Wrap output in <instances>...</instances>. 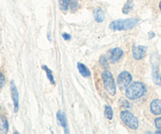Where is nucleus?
<instances>
[{
  "label": "nucleus",
  "instance_id": "nucleus-1",
  "mask_svg": "<svg viewBox=\"0 0 161 134\" xmlns=\"http://www.w3.org/2000/svg\"><path fill=\"white\" fill-rule=\"evenodd\" d=\"M146 91V86L143 83L135 82L127 88L126 90V97L130 100H136L142 97Z\"/></svg>",
  "mask_w": 161,
  "mask_h": 134
},
{
  "label": "nucleus",
  "instance_id": "nucleus-2",
  "mask_svg": "<svg viewBox=\"0 0 161 134\" xmlns=\"http://www.w3.org/2000/svg\"><path fill=\"white\" fill-rule=\"evenodd\" d=\"M139 22V20L136 18H129L126 20H113L110 24V28L113 31H125L131 29Z\"/></svg>",
  "mask_w": 161,
  "mask_h": 134
},
{
  "label": "nucleus",
  "instance_id": "nucleus-3",
  "mask_svg": "<svg viewBox=\"0 0 161 134\" xmlns=\"http://www.w3.org/2000/svg\"><path fill=\"white\" fill-rule=\"evenodd\" d=\"M102 79H103L104 86L108 94L114 96L116 94V84L113 79V75L108 71H105L102 73Z\"/></svg>",
  "mask_w": 161,
  "mask_h": 134
},
{
  "label": "nucleus",
  "instance_id": "nucleus-4",
  "mask_svg": "<svg viewBox=\"0 0 161 134\" xmlns=\"http://www.w3.org/2000/svg\"><path fill=\"white\" fill-rule=\"evenodd\" d=\"M120 118L123 122H124V123L131 130H137L138 128V119L130 111H122L120 114Z\"/></svg>",
  "mask_w": 161,
  "mask_h": 134
},
{
  "label": "nucleus",
  "instance_id": "nucleus-5",
  "mask_svg": "<svg viewBox=\"0 0 161 134\" xmlns=\"http://www.w3.org/2000/svg\"><path fill=\"white\" fill-rule=\"evenodd\" d=\"M132 77L127 72H123L119 75L117 78V84L119 89H124L131 83Z\"/></svg>",
  "mask_w": 161,
  "mask_h": 134
},
{
  "label": "nucleus",
  "instance_id": "nucleus-6",
  "mask_svg": "<svg viewBox=\"0 0 161 134\" xmlns=\"http://www.w3.org/2000/svg\"><path fill=\"white\" fill-rule=\"evenodd\" d=\"M10 90L11 96H12V99L14 105V111L17 112L19 109V95L18 91H17V89L14 81H11L10 83Z\"/></svg>",
  "mask_w": 161,
  "mask_h": 134
},
{
  "label": "nucleus",
  "instance_id": "nucleus-7",
  "mask_svg": "<svg viewBox=\"0 0 161 134\" xmlns=\"http://www.w3.org/2000/svg\"><path fill=\"white\" fill-rule=\"evenodd\" d=\"M147 50V47L143 46H133V56L135 59L141 60L145 56Z\"/></svg>",
  "mask_w": 161,
  "mask_h": 134
},
{
  "label": "nucleus",
  "instance_id": "nucleus-8",
  "mask_svg": "<svg viewBox=\"0 0 161 134\" xmlns=\"http://www.w3.org/2000/svg\"><path fill=\"white\" fill-rule=\"evenodd\" d=\"M150 110L153 114L159 115L161 114V100L155 99L150 104Z\"/></svg>",
  "mask_w": 161,
  "mask_h": 134
},
{
  "label": "nucleus",
  "instance_id": "nucleus-9",
  "mask_svg": "<svg viewBox=\"0 0 161 134\" xmlns=\"http://www.w3.org/2000/svg\"><path fill=\"white\" fill-rule=\"evenodd\" d=\"M123 50L119 48H115L112 50L110 55V61L113 63H116L123 55Z\"/></svg>",
  "mask_w": 161,
  "mask_h": 134
},
{
  "label": "nucleus",
  "instance_id": "nucleus-10",
  "mask_svg": "<svg viewBox=\"0 0 161 134\" xmlns=\"http://www.w3.org/2000/svg\"><path fill=\"white\" fill-rule=\"evenodd\" d=\"M93 14H94V17L95 20L98 22V23H102L105 20V13L100 8H96L94 10V12H93Z\"/></svg>",
  "mask_w": 161,
  "mask_h": 134
},
{
  "label": "nucleus",
  "instance_id": "nucleus-11",
  "mask_svg": "<svg viewBox=\"0 0 161 134\" xmlns=\"http://www.w3.org/2000/svg\"><path fill=\"white\" fill-rule=\"evenodd\" d=\"M57 118H58V120L59 122L60 125L64 127V130H65V133H67V119H66L65 115L63 112H61V111H59L57 113Z\"/></svg>",
  "mask_w": 161,
  "mask_h": 134
},
{
  "label": "nucleus",
  "instance_id": "nucleus-12",
  "mask_svg": "<svg viewBox=\"0 0 161 134\" xmlns=\"http://www.w3.org/2000/svg\"><path fill=\"white\" fill-rule=\"evenodd\" d=\"M9 130L7 119L4 116H0V133H6Z\"/></svg>",
  "mask_w": 161,
  "mask_h": 134
},
{
  "label": "nucleus",
  "instance_id": "nucleus-13",
  "mask_svg": "<svg viewBox=\"0 0 161 134\" xmlns=\"http://www.w3.org/2000/svg\"><path fill=\"white\" fill-rule=\"evenodd\" d=\"M153 79L155 84L161 86V74L157 67H154L153 69Z\"/></svg>",
  "mask_w": 161,
  "mask_h": 134
},
{
  "label": "nucleus",
  "instance_id": "nucleus-14",
  "mask_svg": "<svg viewBox=\"0 0 161 134\" xmlns=\"http://www.w3.org/2000/svg\"><path fill=\"white\" fill-rule=\"evenodd\" d=\"M77 67H78V70L79 72H80V73L81 74L83 77L91 76V72H90L89 69H88L83 64L78 63V64H77Z\"/></svg>",
  "mask_w": 161,
  "mask_h": 134
},
{
  "label": "nucleus",
  "instance_id": "nucleus-15",
  "mask_svg": "<svg viewBox=\"0 0 161 134\" xmlns=\"http://www.w3.org/2000/svg\"><path fill=\"white\" fill-rule=\"evenodd\" d=\"M134 6V1L133 0H127V3L124 5V8H123V13L124 14H128L130 11L133 9Z\"/></svg>",
  "mask_w": 161,
  "mask_h": 134
},
{
  "label": "nucleus",
  "instance_id": "nucleus-16",
  "mask_svg": "<svg viewBox=\"0 0 161 134\" xmlns=\"http://www.w3.org/2000/svg\"><path fill=\"white\" fill-rule=\"evenodd\" d=\"M42 70H44L46 72V73H47V78H48V79L50 80V82L51 83V84L54 85L55 84L54 78H53V73H52L51 70H50V68H48V67H47L46 65H42Z\"/></svg>",
  "mask_w": 161,
  "mask_h": 134
},
{
  "label": "nucleus",
  "instance_id": "nucleus-17",
  "mask_svg": "<svg viewBox=\"0 0 161 134\" xmlns=\"http://www.w3.org/2000/svg\"><path fill=\"white\" fill-rule=\"evenodd\" d=\"M60 8L61 10L66 11L69 9V6L70 4V0H60Z\"/></svg>",
  "mask_w": 161,
  "mask_h": 134
},
{
  "label": "nucleus",
  "instance_id": "nucleus-18",
  "mask_svg": "<svg viewBox=\"0 0 161 134\" xmlns=\"http://www.w3.org/2000/svg\"><path fill=\"white\" fill-rule=\"evenodd\" d=\"M105 116L107 118V119H109V120L113 119V109H112V108L110 106H106V107H105Z\"/></svg>",
  "mask_w": 161,
  "mask_h": 134
},
{
  "label": "nucleus",
  "instance_id": "nucleus-19",
  "mask_svg": "<svg viewBox=\"0 0 161 134\" xmlns=\"http://www.w3.org/2000/svg\"><path fill=\"white\" fill-rule=\"evenodd\" d=\"M70 5L72 11L76 10L77 7H78V0H70Z\"/></svg>",
  "mask_w": 161,
  "mask_h": 134
},
{
  "label": "nucleus",
  "instance_id": "nucleus-20",
  "mask_svg": "<svg viewBox=\"0 0 161 134\" xmlns=\"http://www.w3.org/2000/svg\"><path fill=\"white\" fill-rule=\"evenodd\" d=\"M5 83H6V78H5L3 74L0 72V88L3 87L5 85Z\"/></svg>",
  "mask_w": 161,
  "mask_h": 134
},
{
  "label": "nucleus",
  "instance_id": "nucleus-21",
  "mask_svg": "<svg viewBox=\"0 0 161 134\" xmlns=\"http://www.w3.org/2000/svg\"><path fill=\"white\" fill-rule=\"evenodd\" d=\"M100 64H101V65L104 67H108V64H107V60L105 59V56H102V58H101V60H100Z\"/></svg>",
  "mask_w": 161,
  "mask_h": 134
},
{
  "label": "nucleus",
  "instance_id": "nucleus-22",
  "mask_svg": "<svg viewBox=\"0 0 161 134\" xmlns=\"http://www.w3.org/2000/svg\"><path fill=\"white\" fill-rule=\"evenodd\" d=\"M155 125L158 130H161V117L157 118L155 120Z\"/></svg>",
  "mask_w": 161,
  "mask_h": 134
},
{
  "label": "nucleus",
  "instance_id": "nucleus-23",
  "mask_svg": "<svg viewBox=\"0 0 161 134\" xmlns=\"http://www.w3.org/2000/svg\"><path fill=\"white\" fill-rule=\"evenodd\" d=\"M62 37H63V39H64V40H69V39H71L70 35L67 34V33H64V34L62 35Z\"/></svg>",
  "mask_w": 161,
  "mask_h": 134
},
{
  "label": "nucleus",
  "instance_id": "nucleus-24",
  "mask_svg": "<svg viewBox=\"0 0 161 134\" xmlns=\"http://www.w3.org/2000/svg\"><path fill=\"white\" fill-rule=\"evenodd\" d=\"M160 9H161V2L160 3Z\"/></svg>",
  "mask_w": 161,
  "mask_h": 134
}]
</instances>
